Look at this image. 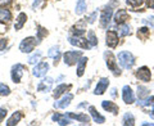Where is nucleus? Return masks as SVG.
Listing matches in <instances>:
<instances>
[{"label":"nucleus","instance_id":"1","mask_svg":"<svg viewBox=\"0 0 154 126\" xmlns=\"http://www.w3.org/2000/svg\"><path fill=\"white\" fill-rule=\"evenodd\" d=\"M118 63L122 68L130 70V68H132V66L135 63V58L130 52H121L118 54Z\"/></svg>","mask_w":154,"mask_h":126},{"label":"nucleus","instance_id":"2","mask_svg":"<svg viewBox=\"0 0 154 126\" xmlns=\"http://www.w3.org/2000/svg\"><path fill=\"white\" fill-rule=\"evenodd\" d=\"M35 45H36V39L35 37H27L21 43L19 49H21L22 53H30L33 50Z\"/></svg>","mask_w":154,"mask_h":126},{"label":"nucleus","instance_id":"3","mask_svg":"<svg viewBox=\"0 0 154 126\" xmlns=\"http://www.w3.org/2000/svg\"><path fill=\"white\" fill-rule=\"evenodd\" d=\"M104 57H105V62H107L108 68H109L110 71H113L114 75H119V74H121V72H119V70L117 68V62H116V59H114V57H113L112 53L107 52V53L104 54Z\"/></svg>","mask_w":154,"mask_h":126},{"label":"nucleus","instance_id":"4","mask_svg":"<svg viewBox=\"0 0 154 126\" xmlns=\"http://www.w3.org/2000/svg\"><path fill=\"white\" fill-rule=\"evenodd\" d=\"M81 58V52H67L64 54V63L67 66H72L77 63Z\"/></svg>","mask_w":154,"mask_h":126},{"label":"nucleus","instance_id":"5","mask_svg":"<svg viewBox=\"0 0 154 126\" xmlns=\"http://www.w3.org/2000/svg\"><path fill=\"white\" fill-rule=\"evenodd\" d=\"M23 71H25V67L22 65H19V63L14 65L12 67V80L14 82H19L22 79V76H23Z\"/></svg>","mask_w":154,"mask_h":126},{"label":"nucleus","instance_id":"6","mask_svg":"<svg viewBox=\"0 0 154 126\" xmlns=\"http://www.w3.org/2000/svg\"><path fill=\"white\" fill-rule=\"evenodd\" d=\"M48 70H49V65H48L46 62H40L38 65L35 66L32 74H33V76H36V77H42V76L46 75Z\"/></svg>","mask_w":154,"mask_h":126},{"label":"nucleus","instance_id":"7","mask_svg":"<svg viewBox=\"0 0 154 126\" xmlns=\"http://www.w3.org/2000/svg\"><path fill=\"white\" fill-rule=\"evenodd\" d=\"M122 98H123V102L125 103H127V104H131L134 103V100H135V96H134V93H132V90L130 86H123V89H122Z\"/></svg>","mask_w":154,"mask_h":126},{"label":"nucleus","instance_id":"8","mask_svg":"<svg viewBox=\"0 0 154 126\" xmlns=\"http://www.w3.org/2000/svg\"><path fill=\"white\" fill-rule=\"evenodd\" d=\"M112 13H113V11H112V8H109V7L102 12V16H100V25L103 27L108 26L109 21L112 19Z\"/></svg>","mask_w":154,"mask_h":126},{"label":"nucleus","instance_id":"9","mask_svg":"<svg viewBox=\"0 0 154 126\" xmlns=\"http://www.w3.org/2000/svg\"><path fill=\"white\" fill-rule=\"evenodd\" d=\"M69 43L72 45L81 48V49H88V48L90 46L89 41L84 37H69Z\"/></svg>","mask_w":154,"mask_h":126},{"label":"nucleus","instance_id":"10","mask_svg":"<svg viewBox=\"0 0 154 126\" xmlns=\"http://www.w3.org/2000/svg\"><path fill=\"white\" fill-rule=\"evenodd\" d=\"M53 86V79L51 77H46V79L42 80L37 86V91H41V93H46L49 91Z\"/></svg>","mask_w":154,"mask_h":126},{"label":"nucleus","instance_id":"11","mask_svg":"<svg viewBox=\"0 0 154 126\" xmlns=\"http://www.w3.org/2000/svg\"><path fill=\"white\" fill-rule=\"evenodd\" d=\"M72 98H73V95H72V94H66L60 100L55 102V103H54V107H55V108H67V107L69 106Z\"/></svg>","mask_w":154,"mask_h":126},{"label":"nucleus","instance_id":"12","mask_svg":"<svg viewBox=\"0 0 154 126\" xmlns=\"http://www.w3.org/2000/svg\"><path fill=\"white\" fill-rule=\"evenodd\" d=\"M107 45L110 48H116L118 44V35L114 31H108L107 32Z\"/></svg>","mask_w":154,"mask_h":126},{"label":"nucleus","instance_id":"13","mask_svg":"<svg viewBox=\"0 0 154 126\" xmlns=\"http://www.w3.org/2000/svg\"><path fill=\"white\" fill-rule=\"evenodd\" d=\"M108 85H109V80H108V79H102V80L98 82V85H96V88H95V91H94V93H95L96 95H102V94H104V91L107 90Z\"/></svg>","mask_w":154,"mask_h":126},{"label":"nucleus","instance_id":"14","mask_svg":"<svg viewBox=\"0 0 154 126\" xmlns=\"http://www.w3.org/2000/svg\"><path fill=\"white\" fill-rule=\"evenodd\" d=\"M136 77L141 81H149L150 80V71H149L148 67H141V68L137 70Z\"/></svg>","mask_w":154,"mask_h":126},{"label":"nucleus","instance_id":"15","mask_svg":"<svg viewBox=\"0 0 154 126\" xmlns=\"http://www.w3.org/2000/svg\"><path fill=\"white\" fill-rule=\"evenodd\" d=\"M48 57H50L54 59V65H57L58 61H59L60 58V52H59V48L58 46H53L49 49V52H48Z\"/></svg>","mask_w":154,"mask_h":126},{"label":"nucleus","instance_id":"16","mask_svg":"<svg viewBox=\"0 0 154 126\" xmlns=\"http://www.w3.org/2000/svg\"><path fill=\"white\" fill-rule=\"evenodd\" d=\"M102 106H103V108H104L105 111H108V112H112V113H114V115H117V112H118V107L113 103V102L104 100L103 103H102Z\"/></svg>","mask_w":154,"mask_h":126},{"label":"nucleus","instance_id":"17","mask_svg":"<svg viewBox=\"0 0 154 126\" xmlns=\"http://www.w3.org/2000/svg\"><path fill=\"white\" fill-rule=\"evenodd\" d=\"M89 111H90V115L93 116V118H94V121L96 124H104L105 122V118L96 112V109L93 107V106H90V107H89Z\"/></svg>","mask_w":154,"mask_h":126},{"label":"nucleus","instance_id":"18","mask_svg":"<svg viewBox=\"0 0 154 126\" xmlns=\"http://www.w3.org/2000/svg\"><path fill=\"white\" fill-rule=\"evenodd\" d=\"M126 19H128V14L125 9H121V11H118L116 13V17H114L116 23H123Z\"/></svg>","mask_w":154,"mask_h":126},{"label":"nucleus","instance_id":"19","mask_svg":"<svg viewBox=\"0 0 154 126\" xmlns=\"http://www.w3.org/2000/svg\"><path fill=\"white\" fill-rule=\"evenodd\" d=\"M86 63H88V58L82 57L81 59L79 61V65H77V76H82L84 72H85V67H86Z\"/></svg>","mask_w":154,"mask_h":126},{"label":"nucleus","instance_id":"20","mask_svg":"<svg viewBox=\"0 0 154 126\" xmlns=\"http://www.w3.org/2000/svg\"><path fill=\"white\" fill-rule=\"evenodd\" d=\"M53 121H57L59 125H68L71 122V120L67 117V115L66 116H62V115H53Z\"/></svg>","mask_w":154,"mask_h":126},{"label":"nucleus","instance_id":"21","mask_svg":"<svg viewBox=\"0 0 154 126\" xmlns=\"http://www.w3.org/2000/svg\"><path fill=\"white\" fill-rule=\"evenodd\" d=\"M12 18L11 12L5 8H0V22H8Z\"/></svg>","mask_w":154,"mask_h":126},{"label":"nucleus","instance_id":"22","mask_svg":"<svg viewBox=\"0 0 154 126\" xmlns=\"http://www.w3.org/2000/svg\"><path fill=\"white\" fill-rule=\"evenodd\" d=\"M68 117H69V118L79 120L80 122H82V124H88V122H89V116H88V115H76V113H68Z\"/></svg>","mask_w":154,"mask_h":126},{"label":"nucleus","instance_id":"23","mask_svg":"<svg viewBox=\"0 0 154 126\" xmlns=\"http://www.w3.org/2000/svg\"><path fill=\"white\" fill-rule=\"evenodd\" d=\"M26 19H27L26 14L25 13H21L18 16V18H17V22H16V25H14V28H16V30H21V28L23 27V25H25Z\"/></svg>","mask_w":154,"mask_h":126},{"label":"nucleus","instance_id":"24","mask_svg":"<svg viewBox=\"0 0 154 126\" xmlns=\"http://www.w3.org/2000/svg\"><path fill=\"white\" fill-rule=\"evenodd\" d=\"M21 118H22V113H21V112H16V113H13V116H12V117L8 120L7 125H8V126L17 125V124L19 122V120H21Z\"/></svg>","mask_w":154,"mask_h":126},{"label":"nucleus","instance_id":"25","mask_svg":"<svg viewBox=\"0 0 154 126\" xmlns=\"http://www.w3.org/2000/svg\"><path fill=\"white\" fill-rule=\"evenodd\" d=\"M85 11H86V0H77L76 13L77 14H82Z\"/></svg>","mask_w":154,"mask_h":126},{"label":"nucleus","instance_id":"26","mask_svg":"<svg viewBox=\"0 0 154 126\" xmlns=\"http://www.w3.org/2000/svg\"><path fill=\"white\" fill-rule=\"evenodd\" d=\"M69 89V86H67V85H64V84H62V85H59L58 88L54 90V93H53V95L55 96V98H58V96H60L62 94L64 93V91H67Z\"/></svg>","mask_w":154,"mask_h":126},{"label":"nucleus","instance_id":"27","mask_svg":"<svg viewBox=\"0 0 154 126\" xmlns=\"http://www.w3.org/2000/svg\"><path fill=\"white\" fill-rule=\"evenodd\" d=\"M137 96L140 100L145 99L146 96H149V90L146 88H144V86H139L137 88Z\"/></svg>","mask_w":154,"mask_h":126},{"label":"nucleus","instance_id":"28","mask_svg":"<svg viewBox=\"0 0 154 126\" xmlns=\"http://www.w3.org/2000/svg\"><path fill=\"white\" fill-rule=\"evenodd\" d=\"M88 41H89L90 46H96V45H98V40H96V37H95L94 31H89V33H88Z\"/></svg>","mask_w":154,"mask_h":126},{"label":"nucleus","instance_id":"29","mask_svg":"<svg viewBox=\"0 0 154 126\" xmlns=\"http://www.w3.org/2000/svg\"><path fill=\"white\" fill-rule=\"evenodd\" d=\"M135 124V118H134V115L132 113H126L123 116V125H130L132 126Z\"/></svg>","mask_w":154,"mask_h":126},{"label":"nucleus","instance_id":"30","mask_svg":"<svg viewBox=\"0 0 154 126\" xmlns=\"http://www.w3.org/2000/svg\"><path fill=\"white\" fill-rule=\"evenodd\" d=\"M40 58H41V52L33 53L32 55L28 57V63H31V65H35V63H37L38 61H40Z\"/></svg>","mask_w":154,"mask_h":126},{"label":"nucleus","instance_id":"31","mask_svg":"<svg viewBox=\"0 0 154 126\" xmlns=\"http://www.w3.org/2000/svg\"><path fill=\"white\" fill-rule=\"evenodd\" d=\"M118 35L119 36H127L130 35V26L128 25H122L118 28Z\"/></svg>","mask_w":154,"mask_h":126},{"label":"nucleus","instance_id":"32","mask_svg":"<svg viewBox=\"0 0 154 126\" xmlns=\"http://www.w3.org/2000/svg\"><path fill=\"white\" fill-rule=\"evenodd\" d=\"M137 36L140 37L141 40H145V39L149 36V28H146V27L139 28V30H137Z\"/></svg>","mask_w":154,"mask_h":126},{"label":"nucleus","instance_id":"33","mask_svg":"<svg viewBox=\"0 0 154 126\" xmlns=\"http://www.w3.org/2000/svg\"><path fill=\"white\" fill-rule=\"evenodd\" d=\"M9 93H11V90H9L8 86L5 84H2V82H0V96L8 95Z\"/></svg>","mask_w":154,"mask_h":126},{"label":"nucleus","instance_id":"34","mask_svg":"<svg viewBox=\"0 0 154 126\" xmlns=\"http://www.w3.org/2000/svg\"><path fill=\"white\" fill-rule=\"evenodd\" d=\"M126 3H127V5H130V7L136 8L139 5H141V4L144 3V0H126Z\"/></svg>","mask_w":154,"mask_h":126},{"label":"nucleus","instance_id":"35","mask_svg":"<svg viewBox=\"0 0 154 126\" xmlns=\"http://www.w3.org/2000/svg\"><path fill=\"white\" fill-rule=\"evenodd\" d=\"M143 23H145V25H148L149 27L154 28V17H153V16H150L149 18H145V19H143Z\"/></svg>","mask_w":154,"mask_h":126},{"label":"nucleus","instance_id":"36","mask_svg":"<svg viewBox=\"0 0 154 126\" xmlns=\"http://www.w3.org/2000/svg\"><path fill=\"white\" fill-rule=\"evenodd\" d=\"M7 116V109L5 108H0V122L3 121V118Z\"/></svg>","mask_w":154,"mask_h":126},{"label":"nucleus","instance_id":"37","mask_svg":"<svg viewBox=\"0 0 154 126\" xmlns=\"http://www.w3.org/2000/svg\"><path fill=\"white\" fill-rule=\"evenodd\" d=\"M5 46H7V40L5 39H2V40H0V50H3Z\"/></svg>","mask_w":154,"mask_h":126},{"label":"nucleus","instance_id":"38","mask_svg":"<svg viewBox=\"0 0 154 126\" xmlns=\"http://www.w3.org/2000/svg\"><path fill=\"white\" fill-rule=\"evenodd\" d=\"M38 5H40V0H35V2H33V4H32V8L36 9Z\"/></svg>","mask_w":154,"mask_h":126},{"label":"nucleus","instance_id":"39","mask_svg":"<svg viewBox=\"0 0 154 126\" xmlns=\"http://www.w3.org/2000/svg\"><path fill=\"white\" fill-rule=\"evenodd\" d=\"M148 7L149 8H154V0H148Z\"/></svg>","mask_w":154,"mask_h":126},{"label":"nucleus","instance_id":"40","mask_svg":"<svg viewBox=\"0 0 154 126\" xmlns=\"http://www.w3.org/2000/svg\"><path fill=\"white\" fill-rule=\"evenodd\" d=\"M150 117L154 118V102L152 103V109H150Z\"/></svg>","mask_w":154,"mask_h":126},{"label":"nucleus","instance_id":"41","mask_svg":"<svg viewBox=\"0 0 154 126\" xmlns=\"http://www.w3.org/2000/svg\"><path fill=\"white\" fill-rule=\"evenodd\" d=\"M95 17H96V13H94V14H93V16H91V17H90V19H89V22H90V23H93V22L95 21Z\"/></svg>","mask_w":154,"mask_h":126},{"label":"nucleus","instance_id":"42","mask_svg":"<svg viewBox=\"0 0 154 126\" xmlns=\"http://www.w3.org/2000/svg\"><path fill=\"white\" fill-rule=\"evenodd\" d=\"M11 0H0V4H8Z\"/></svg>","mask_w":154,"mask_h":126}]
</instances>
